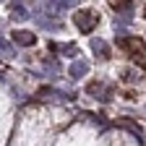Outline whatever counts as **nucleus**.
Here are the masks:
<instances>
[{
	"label": "nucleus",
	"mask_w": 146,
	"mask_h": 146,
	"mask_svg": "<svg viewBox=\"0 0 146 146\" xmlns=\"http://www.w3.org/2000/svg\"><path fill=\"white\" fill-rule=\"evenodd\" d=\"M110 5H112L117 13H131L133 11V3H131V0H110Z\"/></svg>",
	"instance_id": "obj_10"
},
{
	"label": "nucleus",
	"mask_w": 146,
	"mask_h": 146,
	"mask_svg": "<svg viewBox=\"0 0 146 146\" xmlns=\"http://www.w3.org/2000/svg\"><path fill=\"white\" fill-rule=\"evenodd\" d=\"M0 73H3V70H0Z\"/></svg>",
	"instance_id": "obj_16"
},
{
	"label": "nucleus",
	"mask_w": 146,
	"mask_h": 146,
	"mask_svg": "<svg viewBox=\"0 0 146 146\" xmlns=\"http://www.w3.org/2000/svg\"><path fill=\"white\" fill-rule=\"evenodd\" d=\"M0 3H3V0H0Z\"/></svg>",
	"instance_id": "obj_15"
},
{
	"label": "nucleus",
	"mask_w": 146,
	"mask_h": 146,
	"mask_svg": "<svg viewBox=\"0 0 146 146\" xmlns=\"http://www.w3.org/2000/svg\"><path fill=\"white\" fill-rule=\"evenodd\" d=\"M0 55H3V58H16V47L8 39H3V36H0Z\"/></svg>",
	"instance_id": "obj_11"
},
{
	"label": "nucleus",
	"mask_w": 146,
	"mask_h": 146,
	"mask_svg": "<svg viewBox=\"0 0 146 146\" xmlns=\"http://www.w3.org/2000/svg\"><path fill=\"white\" fill-rule=\"evenodd\" d=\"M117 47L120 50H128V52H143L146 44L138 39V36H120L117 39Z\"/></svg>",
	"instance_id": "obj_3"
},
{
	"label": "nucleus",
	"mask_w": 146,
	"mask_h": 146,
	"mask_svg": "<svg viewBox=\"0 0 146 146\" xmlns=\"http://www.w3.org/2000/svg\"><path fill=\"white\" fill-rule=\"evenodd\" d=\"M86 94H91L94 99H102V102H110V89L102 81H91L89 89H86Z\"/></svg>",
	"instance_id": "obj_6"
},
{
	"label": "nucleus",
	"mask_w": 146,
	"mask_h": 146,
	"mask_svg": "<svg viewBox=\"0 0 146 146\" xmlns=\"http://www.w3.org/2000/svg\"><path fill=\"white\" fill-rule=\"evenodd\" d=\"M50 52H60V55H65V58H76L78 47L73 42H50Z\"/></svg>",
	"instance_id": "obj_4"
},
{
	"label": "nucleus",
	"mask_w": 146,
	"mask_h": 146,
	"mask_svg": "<svg viewBox=\"0 0 146 146\" xmlns=\"http://www.w3.org/2000/svg\"><path fill=\"white\" fill-rule=\"evenodd\" d=\"M13 42L21 44V47H34V44H36V36H34V31L16 29V31H13Z\"/></svg>",
	"instance_id": "obj_5"
},
{
	"label": "nucleus",
	"mask_w": 146,
	"mask_h": 146,
	"mask_svg": "<svg viewBox=\"0 0 146 146\" xmlns=\"http://www.w3.org/2000/svg\"><path fill=\"white\" fill-rule=\"evenodd\" d=\"M34 21H36V26H39V29H50V31H60V26H63L55 16L47 18V16H42V13H36V16H34Z\"/></svg>",
	"instance_id": "obj_8"
},
{
	"label": "nucleus",
	"mask_w": 146,
	"mask_h": 146,
	"mask_svg": "<svg viewBox=\"0 0 146 146\" xmlns=\"http://www.w3.org/2000/svg\"><path fill=\"white\" fill-rule=\"evenodd\" d=\"M76 3H78V0H58L60 8H76Z\"/></svg>",
	"instance_id": "obj_14"
},
{
	"label": "nucleus",
	"mask_w": 146,
	"mask_h": 146,
	"mask_svg": "<svg viewBox=\"0 0 146 146\" xmlns=\"http://www.w3.org/2000/svg\"><path fill=\"white\" fill-rule=\"evenodd\" d=\"M68 73H70V78H84L86 76V73H89V63L86 60H73L70 63V68H68Z\"/></svg>",
	"instance_id": "obj_9"
},
{
	"label": "nucleus",
	"mask_w": 146,
	"mask_h": 146,
	"mask_svg": "<svg viewBox=\"0 0 146 146\" xmlns=\"http://www.w3.org/2000/svg\"><path fill=\"white\" fill-rule=\"evenodd\" d=\"M97 24H99V16H97V11H89V8H84V11H76V13H73V26H76L81 34H91Z\"/></svg>",
	"instance_id": "obj_1"
},
{
	"label": "nucleus",
	"mask_w": 146,
	"mask_h": 146,
	"mask_svg": "<svg viewBox=\"0 0 146 146\" xmlns=\"http://www.w3.org/2000/svg\"><path fill=\"white\" fill-rule=\"evenodd\" d=\"M117 125H120V128H125V131H131L133 136H141V125H138V123H133V120H125V117H123V120H117Z\"/></svg>",
	"instance_id": "obj_12"
},
{
	"label": "nucleus",
	"mask_w": 146,
	"mask_h": 146,
	"mask_svg": "<svg viewBox=\"0 0 146 146\" xmlns=\"http://www.w3.org/2000/svg\"><path fill=\"white\" fill-rule=\"evenodd\" d=\"M29 3L31 0H11V18H16V21H29L31 18Z\"/></svg>",
	"instance_id": "obj_2"
},
{
	"label": "nucleus",
	"mask_w": 146,
	"mask_h": 146,
	"mask_svg": "<svg viewBox=\"0 0 146 146\" xmlns=\"http://www.w3.org/2000/svg\"><path fill=\"white\" fill-rule=\"evenodd\" d=\"M89 47L94 50V55H97L99 60H107V58H110V44H107L104 39H99V36H94V39L89 42Z\"/></svg>",
	"instance_id": "obj_7"
},
{
	"label": "nucleus",
	"mask_w": 146,
	"mask_h": 146,
	"mask_svg": "<svg viewBox=\"0 0 146 146\" xmlns=\"http://www.w3.org/2000/svg\"><path fill=\"white\" fill-rule=\"evenodd\" d=\"M123 78H125L128 84H133V81H138V73H136V70H125V76H123Z\"/></svg>",
	"instance_id": "obj_13"
}]
</instances>
